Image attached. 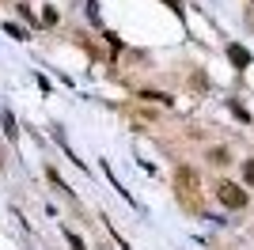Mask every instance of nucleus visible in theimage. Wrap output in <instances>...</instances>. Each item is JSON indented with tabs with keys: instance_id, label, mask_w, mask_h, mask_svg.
<instances>
[{
	"instance_id": "nucleus-3",
	"label": "nucleus",
	"mask_w": 254,
	"mask_h": 250,
	"mask_svg": "<svg viewBox=\"0 0 254 250\" xmlns=\"http://www.w3.org/2000/svg\"><path fill=\"white\" fill-rule=\"evenodd\" d=\"M228 61H232L235 68H247V64H251V53H247L243 46H228Z\"/></svg>"
},
{
	"instance_id": "nucleus-4",
	"label": "nucleus",
	"mask_w": 254,
	"mask_h": 250,
	"mask_svg": "<svg viewBox=\"0 0 254 250\" xmlns=\"http://www.w3.org/2000/svg\"><path fill=\"white\" fill-rule=\"evenodd\" d=\"M243 182H247V186H254V159H251V163H243Z\"/></svg>"
},
{
	"instance_id": "nucleus-6",
	"label": "nucleus",
	"mask_w": 254,
	"mask_h": 250,
	"mask_svg": "<svg viewBox=\"0 0 254 250\" xmlns=\"http://www.w3.org/2000/svg\"><path fill=\"white\" fill-rule=\"evenodd\" d=\"M232 114L239 118V122H251V114H247V110H243V106H239V103H232Z\"/></svg>"
},
{
	"instance_id": "nucleus-1",
	"label": "nucleus",
	"mask_w": 254,
	"mask_h": 250,
	"mask_svg": "<svg viewBox=\"0 0 254 250\" xmlns=\"http://www.w3.org/2000/svg\"><path fill=\"white\" fill-rule=\"evenodd\" d=\"M175 186H179V193H182V201L186 205H197V175H193L190 167H179V175H175Z\"/></svg>"
},
{
	"instance_id": "nucleus-2",
	"label": "nucleus",
	"mask_w": 254,
	"mask_h": 250,
	"mask_svg": "<svg viewBox=\"0 0 254 250\" xmlns=\"http://www.w3.org/2000/svg\"><path fill=\"white\" fill-rule=\"evenodd\" d=\"M216 197H220L224 208H243L247 205V193L239 186H232V182H220V186H216Z\"/></svg>"
},
{
	"instance_id": "nucleus-5",
	"label": "nucleus",
	"mask_w": 254,
	"mask_h": 250,
	"mask_svg": "<svg viewBox=\"0 0 254 250\" xmlns=\"http://www.w3.org/2000/svg\"><path fill=\"white\" fill-rule=\"evenodd\" d=\"M38 23H46V27H53V23H57V11H53V8H46V11H42V19H38Z\"/></svg>"
}]
</instances>
